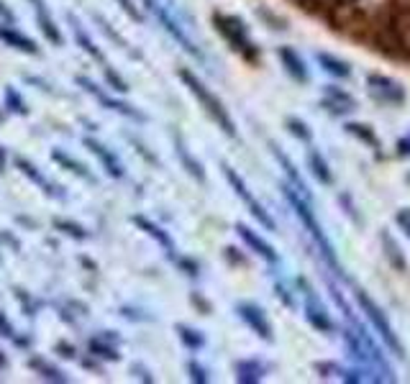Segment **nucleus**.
I'll list each match as a JSON object with an SVG mask.
<instances>
[{"mask_svg":"<svg viewBox=\"0 0 410 384\" xmlns=\"http://www.w3.org/2000/svg\"><path fill=\"white\" fill-rule=\"evenodd\" d=\"M177 77L182 79V85H185L190 93H192V98L200 102V108H203L205 113L211 116V121H213V123L221 128L223 134L229 136V139H236V123H234V118H231L229 108L223 105L221 98H218V95H215L211 87L205 85L203 79L197 77V75L190 70V67H177Z\"/></svg>","mask_w":410,"mask_h":384,"instance_id":"obj_1","label":"nucleus"},{"mask_svg":"<svg viewBox=\"0 0 410 384\" xmlns=\"http://www.w3.org/2000/svg\"><path fill=\"white\" fill-rule=\"evenodd\" d=\"M280 187H282L284 197H287V203L292 205V210H295V215L300 218V223L305 226V231L310 233V238L316 241L318 251L324 254L326 264H328V267H331L336 275H341V267H339V259H336V251H333V243L328 241V236L324 233L321 223L316 220V213H313V208H310V200L300 195L298 190L292 187V185H287V182H282Z\"/></svg>","mask_w":410,"mask_h":384,"instance_id":"obj_2","label":"nucleus"},{"mask_svg":"<svg viewBox=\"0 0 410 384\" xmlns=\"http://www.w3.org/2000/svg\"><path fill=\"white\" fill-rule=\"evenodd\" d=\"M211 21H213L215 31L229 41V47L234 49L236 54L244 56L246 62H257V59H259V47L252 41L249 29H246V24L241 21V18L231 16V13H221V10H213Z\"/></svg>","mask_w":410,"mask_h":384,"instance_id":"obj_3","label":"nucleus"},{"mask_svg":"<svg viewBox=\"0 0 410 384\" xmlns=\"http://www.w3.org/2000/svg\"><path fill=\"white\" fill-rule=\"evenodd\" d=\"M354 298H356V302H359V307H362V313L367 315V321L374 325V330L379 333V338L387 344V348L395 353V356H405V348H402V344H400V338H397V333H395V328L390 325V321H387V315H385V310L374 302V300L367 295V292L362 290V287H354Z\"/></svg>","mask_w":410,"mask_h":384,"instance_id":"obj_4","label":"nucleus"},{"mask_svg":"<svg viewBox=\"0 0 410 384\" xmlns=\"http://www.w3.org/2000/svg\"><path fill=\"white\" fill-rule=\"evenodd\" d=\"M75 85L82 87L87 95H93L95 100L100 102V108L113 110V113H119V116H123V118H131V121H136V123H146V121H149V116L142 113L136 105H131V102H126V100H119V98H111V95L105 93L95 79L85 77V75H77V77H75Z\"/></svg>","mask_w":410,"mask_h":384,"instance_id":"obj_5","label":"nucleus"},{"mask_svg":"<svg viewBox=\"0 0 410 384\" xmlns=\"http://www.w3.org/2000/svg\"><path fill=\"white\" fill-rule=\"evenodd\" d=\"M223 177L229 180V185H231V190L236 192V197L241 200V203L249 208V213H252L254 218L259 220V226H264L267 231H277V223H275V218L269 215L267 210H264V205L257 200V197L252 195V190L246 187V182L238 177V172L234 169V167H229V164H223Z\"/></svg>","mask_w":410,"mask_h":384,"instance_id":"obj_6","label":"nucleus"},{"mask_svg":"<svg viewBox=\"0 0 410 384\" xmlns=\"http://www.w3.org/2000/svg\"><path fill=\"white\" fill-rule=\"evenodd\" d=\"M142 3H144V8L149 10L151 16L157 18L162 26H165V31L169 33V36H172V39L177 41V44H180L185 52H188V54L197 56V59H203V52H200V49L192 44V39H190L188 33H185V29L180 26V21H177V18H174L169 10H167V6H162L159 0H142Z\"/></svg>","mask_w":410,"mask_h":384,"instance_id":"obj_7","label":"nucleus"},{"mask_svg":"<svg viewBox=\"0 0 410 384\" xmlns=\"http://www.w3.org/2000/svg\"><path fill=\"white\" fill-rule=\"evenodd\" d=\"M367 90L379 102H387V105H402L405 102V87L397 79L385 77V75H367Z\"/></svg>","mask_w":410,"mask_h":384,"instance_id":"obj_8","label":"nucleus"},{"mask_svg":"<svg viewBox=\"0 0 410 384\" xmlns=\"http://www.w3.org/2000/svg\"><path fill=\"white\" fill-rule=\"evenodd\" d=\"M13 167H16L18 172L24 174L26 180H31L36 187H41L44 190V195L47 197H56V200H67V192H64V187L62 185H56V182H49L47 180V174L41 172L39 167L33 164V162H29L26 157H13Z\"/></svg>","mask_w":410,"mask_h":384,"instance_id":"obj_9","label":"nucleus"},{"mask_svg":"<svg viewBox=\"0 0 410 384\" xmlns=\"http://www.w3.org/2000/svg\"><path fill=\"white\" fill-rule=\"evenodd\" d=\"M82 144H85V149L100 162V167L105 169L108 177H113V180H123V177H126V167H123V162H121L119 157H116V151H111L105 144H100L98 139H93V136H85Z\"/></svg>","mask_w":410,"mask_h":384,"instance_id":"obj_10","label":"nucleus"},{"mask_svg":"<svg viewBox=\"0 0 410 384\" xmlns=\"http://www.w3.org/2000/svg\"><path fill=\"white\" fill-rule=\"evenodd\" d=\"M236 315L241 321L249 325V328L261 338V341H267L272 344L275 341V333H272V323H269L267 313L261 310L259 305H254V302H238L236 305Z\"/></svg>","mask_w":410,"mask_h":384,"instance_id":"obj_11","label":"nucleus"},{"mask_svg":"<svg viewBox=\"0 0 410 384\" xmlns=\"http://www.w3.org/2000/svg\"><path fill=\"white\" fill-rule=\"evenodd\" d=\"M300 284L305 287V282H300ZM305 321L316 330H321V333H333V330H336L333 321L328 318V310H326L324 302L316 298V292L310 290V287H305Z\"/></svg>","mask_w":410,"mask_h":384,"instance_id":"obj_12","label":"nucleus"},{"mask_svg":"<svg viewBox=\"0 0 410 384\" xmlns=\"http://www.w3.org/2000/svg\"><path fill=\"white\" fill-rule=\"evenodd\" d=\"M33 8V18H36V26H39V31L44 33V39L52 44V47H62L64 44V36L59 31V26L54 24V18L49 13V6L47 0H29Z\"/></svg>","mask_w":410,"mask_h":384,"instance_id":"obj_13","label":"nucleus"},{"mask_svg":"<svg viewBox=\"0 0 410 384\" xmlns=\"http://www.w3.org/2000/svg\"><path fill=\"white\" fill-rule=\"evenodd\" d=\"M236 233H238V238H241L257 256H261V259L267 261V264H280V254L275 251V246L264 241V238H261L257 231H252L246 223H236Z\"/></svg>","mask_w":410,"mask_h":384,"instance_id":"obj_14","label":"nucleus"},{"mask_svg":"<svg viewBox=\"0 0 410 384\" xmlns=\"http://www.w3.org/2000/svg\"><path fill=\"white\" fill-rule=\"evenodd\" d=\"M0 41L6 44V47L16 49L21 54H29V56H41V49L39 44L31 39V36H26L24 31H18L13 24H3L0 26Z\"/></svg>","mask_w":410,"mask_h":384,"instance_id":"obj_15","label":"nucleus"},{"mask_svg":"<svg viewBox=\"0 0 410 384\" xmlns=\"http://www.w3.org/2000/svg\"><path fill=\"white\" fill-rule=\"evenodd\" d=\"M331 116H349L351 110L356 108V100L347 90H341L336 85H326L324 87V102H321Z\"/></svg>","mask_w":410,"mask_h":384,"instance_id":"obj_16","label":"nucleus"},{"mask_svg":"<svg viewBox=\"0 0 410 384\" xmlns=\"http://www.w3.org/2000/svg\"><path fill=\"white\" fill-rule=\"evenodd\" d=\"M67 21H70V29H72V36H75V41H77V47L85 52L87 56H93L98 64H105L108 59H105V54H102V49L98 47L93 41V36L87 33V29L82 24H79V18H75L72 13H67Z\"/></svg>","mask_w":410,"mask_h":384,"instance_id":"obj_17","label":"nucleus"},{"mask_svg":"<svg viewBox=\"0 0 410 384\" xmlns=\"http://www.w3.org/2000/svg\"><path fill=\"white\" fill-rule=\"evenodd\" d=\"M277 56H280V62H282L284 72H287V75H290V77L295 79L298 85H305L308 79H310L305 62H303V56H300L292 47H277Z\"/></svg>","mask_w":410,"mask_h":384,"instance_id":"obj_18","label":"nucleus"},{"mask_svg":"<svg viewBox=\"0 0 410 384\" xmlns=\"http://www.w3.org/2000/svg\"><path fill=\"white\" fill-rule=\"evenodd\" d=\"M52 162H54L59 169H64V172H70V174H75V177H79L82 182H90V185H95V174L87 169V164H82L79 159H75V157H70L64 149H52Z\"/></svg>","mask_w":410,"mask_h":384,"instance_id":"obj_19","label":"nucleus"},{"mask_svg":"<svg viewBox=\"0 0 410 384\" xmlns=\"http://www.w3.org/2000/svg\"><path fill=\"white\" fill-rule=\"evenodd\" d=\"M131 223H134L139 231H144L146 236H151V238H154V241H157L159 246H162V249L169 254V256H174V241H172V236L167 233L165 228L157 226V223H154V220H149L146 215H131Z\"/></svg>","mask_w":410,"mask_h":384,"instance_id":"obj_20","label":"nucleus"},{"mask_svg":"<svg viewBox=\"0 0 410 384\" xmlns=\"http://www.w3.org/2000/svg\"><path fill=\"white\" fill-rule=\"evenodd\" d=\"M172 141H174V154H177V159H180L182 169H185L190 177H195L200 185H205V169H203V164H200V162H197V159L190 154L188 144L182 141V136L180 134H172Z\"/></svg>","mask_w":410,"mask_h":384,"instance_id":"obj_21","label":"nucleus"},{"mask_svg":"<svg viewBox=\"0 0 410 384\" xmlns=\"http://www.w3.org/2000/svg\"><path fill=\"white\" fill-rule=\"evenodd\" d=\"M26 364H29V369H33V374H39L41 379H47V382H56V384H67V382H70V376L64 374L62 369L54 367L52 361H47L44 356H39V353L29 356V359H26Z\"/></svg>","mask_w":410,"mask_h":384,"instance_id":"obj_22","label":"nucleus"},{"mask_svg":"<svg viewBox=\"0 0 410 384\" xmlns=\"http://www.w3.org/2000/svg\"><path fill=\"white\" fill-rule=\"evenodd\" d=\"M234 371H236V379L244 384H254L259 382L261 376L267 374V367L257 359H241L234 364Z\"/></svg>","mask_w":410,"mask_h":384,"instance_id":"obj_23","label":"nucleus"},{"mask_svg":"<svg viewBox=\"0 0 410 384\" xmlns=\"http://www.w3.org/2000/svg\"><path fill=\"white\" fill-rule=\"evenodd\" d=\"M269 146H272V154H275V159H277V162H280V164H282V169H284V172H287V177H290V185H292V187L298 190V192H300V195H303V197H308V200H310V192H308L305 182H303V177H300V174H298V169H295V164H292L290 159H287V154H284V151L280 149L277 144H269Z\"/></svg>","mask_w":410,"mask_h":384,"instance_id":"obj_24","label":"nucleus"},{"mask_svg":"<svg viewBox=\"0 0 410 384\" xmlns=\"http://www.w3.org/2000/svg\"><path fill=\"white\" fill-rule=\"evenodd\" d=\"M308 169H310V174H313L321 185H333L331 167H328V162H326L324 154L318 149H308Z\"/></svg>","mask_w":410,"mask_h":384,"instance_id":"obj_25","label":"nucleus"},{"mask_svg":"<svg viewBox=\"0 0 410 384\" xmlns=\"http://www.w3.org/2000/svg\"><path fill=\"white\" fill-rule=\"evenodd\" d=\"M87 353H93L95 359H102V361H121L119 346L102 336H95L87 341Z\"/></svg>","mask_w":410,"mask_h":384,"instance_id":"obj_26","label":"nucleus"},{"mask_svg":"<svg viewBox=\"0 0 410 384\" xmlns=\"http://www.w3.org/2000/svg\"><path fill=\"white\" fill-rule=\"evenodd\" d=\"M174 333L180 338V344L188 348V351H200L205 346V333L203 330L192 328V325H185V323H177L174 325Z\"/></svg>","mask_w":410,"mask_h":384,"instance_id":"obj_27","label":"nucleus"},{"mask_svg":"<svg viewBox=\"0 0 410 384\" xmlns=\"http://www.w3.org/2000/svg\"><path fill=\"white\" fill-rule=\"evenodd\" d=\"M316 59H318V64L328 72V75H333V77H349V75H351L349 62H344V59H339V56L326 54V52H318Z\"/></svg>","mask_w":410,"mask_h":384,"instance_id":"obj_28","label":"nucleus"},{"mask_svg":"<svg viewBox=\"0 0 410 384\" xmlns=\"http://www.w3.org/2000/svg\"><path fill=\"white\" fill-rule=\"evenodd\" d=\"M3 100H6V113H13V116H29V102L24 100V95L18 93L16 87L8 85L6 93H3Z\"/></svg>","mask_w":410,"mask_h":384,"instance_id":"obj_29","label":"nucleus"},{"mask_svg":"<svg viewBox=\"0 0 410 384\" xmlns=\"http://www.w3.org/2000/svg\"><path fill=\"white\" fill-rule=\"evenodd\" d=\"M344 131L351 136H356L362 144H367V146H372V149H379V139L377 134L372 131V125H364V123H354V121H349L347 125H344Z\"/></svg>","mask_w":410,"mask_h":384,"instance_id":"obj_30","label":"nucleus"},{"mask_svg":"<svg viewBox=\"0 0 410 384\" xmlns=\"http://www.w3.org/2000/svg\"><path fill=\"white\" fill-rule=\"evenodd\" d=\"M52 228L64 236H70V238H75V241H87V238H90V233H87L85 228L70 218H54L52 220Z\"/></svg>","mask_w":410,"mask_h":384,"instance_id":"obj_31","label":"nucleus"},{"mask_svg":"<svg viewBox=\"0 0 410 384\" xmlns=\"http://www.w3.org/2000/svg\"><path fill=\"white\" fill-rule=\"evenodd\" d=\"M93 21H95V24H98V29H100V31L105 33L108 39L113 41V44H119V49H123V52H128V54H131V56H139V54H134V52L128 49V41L123 39V36H121L119 31H113L111 24H108V21H105V18H102L100 13H93Z\"/></svg>","mask_w":410,"mask_h":384,"instance_id":"obj_32","label":"nucleus"},{"mask_svg":"<svg viewBox=\"0 0 410 384\" xmlns=\"http://www.w3.org/2000/svg\"><path fill=\"white\" fill-rule=\"evenodd\" d=\"M284 125H287V131H290L298 141H303V144H310L313 141V131H310V125L305 123V121H300V118H295V116H290L287 121H284Z\"/></svg>","mask_w":410,"mask_h":384,"instance_id":"obj_33","label":"nucleus"},{"mask_svg":"<svg viewBox=\"0 0 410 384\" xmlns=\"http://www.w3.org/2000/svg\"><path fill=\"white\" fill-rule=\"evenodd\" d=\"M102 77H105V82H108V87H111L113 93H121V95H126L128 90H131V87H128V82L123 77H121L119 72L113 70L111 64L105 62L102 64Z\"/></svg>","mask_w":410,"mask_h":384,"instance_id":"obj_34","label":"nucleus"},{"mask_svg":"<svg viewBox=\"0 0 410 384\" xmlns=\"http://www.w3.org/2000/svg\"><path fill=\"white\" fill-rule=\"evenodd\" d=\"M13 295H16L18 302H21V307H24V315H26V318H33V315L41 310V305H44V302H39V300H33L31 295L24 290V287H16V290H13Z\"/></svg>","mask_w":410,"mask_h":384,"instance_id":"obj_35","label":"nucleus"},{"mask_svg":"<svg viewBox=\"0 0 410 384\" xmlns=\"http://www.w3.org/2000/svg\"><path fill=\"white\" fill-rule=\"evenodd\" d=\"M382 246H385V251H387V259H393V264L397 269H405V261H402V254H400V249H397V243H395L387 233H382Z\"/></svg>","mask_w":410,"mask_h":384,"instance_id":"obj_36","label":"nucleus"},{"mask_svg":"<svg viewBox=\"0 0 410 384\" xmlns=\"http://www.w3.org/2000/svg\"><path fill=\"white\" fill-rule=\"evenodd\" d=\"M172 261L190 277V279H197V277H200V264H197L195 259H190V256H180V254H177V256H172Z\"/></svg>","mask_w":410,"mask_h":384,"instance_id":"obj_37","label":"nucleus"},{"mask_svg":"<svg viewBox=\"0 0 410 384\" xmlns=\"http://www.w3.org/2000/svg\"><path fill=\"white\" fill-rule=\"evenodd\" d=\"M188 374H190V379H192V382H197V384L208 382V369H205L203 364H200V361H195V359L188 361Z\"/></svg>","mask_w":410,"mask_h":384,"instance_id":"obj_38","label":"nucleus"},{"mask_svg":"<svg viewBox=\"0 0 410 384\" xmlns=\"http://www.w3.org/2000/svg\"><path fill=\"white\" fill-rule=\"evenodd\" d=\"M54 353H56V356H62V359H67V361H75L79 356L77 346H72L70 341H56V344H54Z\"/></svg>","mask_w":410,"mask_h":384,"instance_id":"obj_39","label":"nucleus"},{"mask_svg":"<svg viewBox=\"0 0 410 384\" xmlns=\"http://www.w3.org/2000/svg\"><path fill=\"white\" fill-rule=\"evenodd\" d=\"M257 16H259L261 21H267V24H272L269 29H275V31H284V29H287V24H284L282 18L272 16V13H269V10H264V8H257Z\"/></svg>","mask_w":410,"mask_h":384,"instance_id":"obj_40","label":"nucleus"},{"mask_svg":"<svg viewBox=\"0 0 410 384\" xmlns=\"http://www.w3.org/2000/svg\"><path fill=\"white\" fill-rule=\"evenodd\" d=\"M121 8H123V13H126L128 18H134V21H139L142 24L144 21V16H142V10H139V6H136L134 0H116Z\"/></svg>","mask_w":410,"mask_h":384,"instance_id":"obj_41","label":"nucleus"},{"mask_svg":"<svg viewBox=\"0 0 410 384\" xmlns=\"http://www.w3.org/2000/svg\"><path fill=\"white\" fill-rule=\"evenodd\" d=\"M190 302H192V307H197L203 315H211L213 313V307H211V302L200 295V292H190Z\"/></svg>","mask_w":410,"mask_h":384,"instance_id":"obj_42","label":"nucleus"},{"mask_svg":"<svg viewBox=\"0 0 410 384\" xmlns=\"http://www.w3.org/2000/svg\"><path fill=\"white\" fill-rule=\"evenodd\" d=\"M18 330H16V325L8 321V315L0 310V336L3 338H8V341H13V336H16Z\"/></svg>","mask_w":410,"mask_h":384,"instance_id":"obj_43","label":"nucleus"},{"mask_svg":"<svg viewBox=\"0 0 410 384\" xmlns=\"http://www.w3.org/2000/svg\"><path fill=\"white\" fill-rule=\"evenodd\" d=\"M121 315L126 318V321H151V315H144V310L139 307H121Z\"/></svg>","mask_w":410,"mask_h":384,"instance_id":"obj_44","label":"nucleus"},{"mask_svg":"<svg viewBox=\"0 0 410 384\" xmlns=\"http://www.w3.org/2000/svg\"><path fill=\"white\" fill-rule=\"evenodd\" d=\"M0 21H3V24H16L18 21L16 13H13V8H10L6 0H0Z\"/></svg>","mask_w":410,"mask_h":384,"instance_id":"obj_45","label":"nucleus"},{"mask_svg":"<svg viewBox=\"0 0 410 384\" xmlns=\"http://www.w3.org/2000/svg\"><path fill=\"white\" fill-rule=\"evenodd\" d=\"M397 226L405 231V236L410 238V208H402V210H397Z\"/></svg>","mask_w":410,"mask_h":384,"instance_id":"obj_46","label":"nucleus"},{"mask_svg":"<svg viewBox=\"0 0 410 384\" xmlns=\"http://www.w3.org/2000/svg\"><path fill=\"white\" fill-rule=\"evenodd\" d=\"M0 243H6L13 251H21V241H18L16 236H10L8 231H0Z\"/></svg>","mask_w":410,"mask_h":384,"instance_id":"obj_47","label":"nucleus"},{"mask_svg":"<svg viewBox=\"0 0 410 384\" xmlns=\"http://www.w3.org/2000/svg\"><path fill=\"white\" fill-rule=\"evenodd\" d=\"M131 371H134V376H139L142 382H154V376H151V371H149L146 367H144V364H134V367H131Z\"/></svg>","mask_w":410,"mask_h":384,"instance_id":"obj_48","label":"nucleus"},{"mask_svg":"<svg viewBox=\"0 0 410 384\" xmlns=\"http://www.w3.org/2000/svg\"><path fill=\"white\" fill-rule=\"evenodd\" d=\"M77 361H79V364H82V367H85V369H93V371H98V374H102V367H100V364H98V359H95L93 353H90V359H87V356H77Z\"/></svg>","mask_w":410,"mask_h":384,"instance_id":"obj_49","label":"nucleus"},{"mask_svg":"<svg viewBox=\"0 0 410 384\" xmlns=\"http://www.w3.org/2000/svg\"><path fill=\"white\" fill-rule=\"evenodd\" d=\"M131 144H134L136 151H139V154H142V157L146 159V162H151V164H159V159L154 157V154H149V151H146V146H144L142 141H136V139H131Z\"/></svg>","mask_w":410,"mask_h":384,"instance_id":"obj_50","label":"nucleus"},{"mask_svg":"<svg viewBox=\"0 0 410 384\" xmlns=\"http://www.w3.org/2000/svg\"><path fill=\"white\" fill-rule=\"evenodd\" d=\"M275 290H277V298L282 300L284 305H287V307H295V300H292V295H290V292L284 290V284H277Z\"/></svg>","mask_w":410,"mask_h":384,"instance_id":"obj_51","label":"nucleus"},{"mask_svg":"<svg viewBox=\"0 0 410 384\" xmlns=\"http://www.w3.org/2000/svg\"><path fill=\"white\" fill-rule=\"evenodd\" d=\"M226 259H229L231 264H246V259L241 256V254H238V249H234V246H229V249H226Z\"/></svg>","mask_w":410,"mask_h":384,"instance_id":"obj_52","label":"nucleus"},{"mask_svg":"<svg viewBox=\"0 0 410 384\" xmlns=\"http://www.w3.org/2000/svg\"><path fill=\"white\" fill-rule=\"evenodd\" d=\"M6 169H8V151L0 144V174H6Z\"/></svg>","mask_w":410,"mask_h":384,"instance_id":"obj_53","label":"nucleus"},{"mask_svg":"<svg viewBox=\"0 0 410 384\" xmlns=\"http://www.w3.org/2000/svg\"><path fill=\"white\" fill-rule=\"evenodd\" d=\"M18 223H21V226H26V228H31V231H33V228H39V223H36V220H31V218H26V215H18Z\"/></svg>","mask_w":410,"mask_h":384,"instance_id":"obj_54","label":"nucleus"},{"mask_svg":"<svg viewBox=\"0 0 410 384\" xmlns=\"http://www.w3.org/2000/svg\"><path fill=\"white\" fill-rule=\"evenodd\" d=\"M397 149H400L402 157H408V154H410V136H408V139H402V141L397 144Z\"/></svg>","mask_w":410,"mask_h":384,"instance_id":"obj_55","label":"nucleus"},{"mask_svg":"<svg viewBox=\"0 0 410 384\" xmlns=\"http://www.w3.org/2000/svg\"><path fill=\"white\" fill-rule=\"evenodd\" d=\"M10 367V361H8V353L0 348V371H6V369Z\"/></svg>","mask_w":410,"mask_h":384,"instance_id":"obj_56","label":"nucleus"},{"mask_svg":"<svg viewBox=\"0 0 410 384\" xmlns=\"http://www.w3.org/2000/svg\"><path fill=\"white\" fill-rule=\"evenodd\" d=\"M79 261H82V264H85V267L90 269V272H98V264H93V261H90V259H85V256H82V259H79Z\"/></svg>","mask_w":410,"mask_h":384,"instance_id":"obj_57","label":"nucleus"},{"mask_svg":"<svg viewBox=\"0 0 410 384\" xmlns=\"http://www.w3.org/2000/svg\"><path fill=\"white\" fill-rule=\"evenodd\" d=\"M3 121H6V110L0 108V123H3Z\"/></svg>","mask_w":410,"mask_h":384,"instance_id":"obj_58","label":"nucleus"}]
</instances>
